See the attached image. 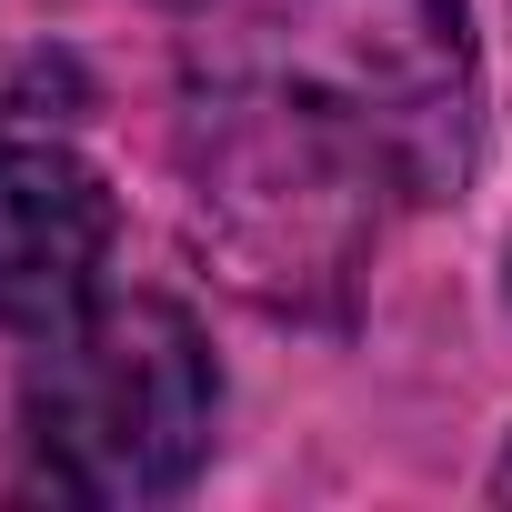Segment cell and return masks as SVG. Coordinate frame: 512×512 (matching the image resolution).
<instances>
[{"label":"cell","instance_id":"cell-1","mask_svg":"<svg viewBox=\"0 0 512 512\" xmlns=\"http://www.w3.org/2000/svg\"><path fill=\"white\" fill-rule=\"evenodd\" d=\"M382 141L332 91H251L191 111V221L241 292L302 302L352 272L372 231Z\"/></svg>","mask_w":512,"mask_h":512},{"label":"cell","instance_id":"cell-2","mask_svg":"<svg viewBox=\"0 0 512 512\" xmlns=\"http://www.w3.org/2000/svg\"><path fill=\"white\" fill-rule=\"evenodd\" d=\"M211 412H221V372L191 312L171 302H81L71 322H51L21 382L31 462L81 502L181 492L191 462L211 452Z\"/></svg>","mask_w":512,"mask_h":512},{"label":"cell","instance_id":"cell-3","mask_svg":"<svg viewBox=\"0 0 512 512\" xmlns=\"http://www.w3.org/2000/svg\"><path fill=\"white\" fill-rule=\"evenodd\" d=\"M111 191L91 161L51 141H0V322L51 332L101 292Z\"/></svg>","mask_w":512,"mask_h":512},{"label":"cell","instance_id":"cell-4","mask_svg":"<svg viewBox=\"0 0 512 512\" xmlns=\"http://www.w3.org/2000/svg\"><path fill=\"white\" fill-rule=\"evenodd\" d=\"M502 492H512V452H502Z\"/></svg>","mask_w":512,"mask_h":512}]
</instances>
